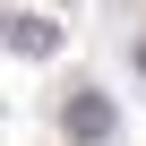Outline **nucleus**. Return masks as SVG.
Segmentation results:
<instances>
[{"label":"nucleus","instance_id":"2","mask_svg":"<svg viewBox=\"0 0 146 146\" xmlns=\"http://www.w3.org/2000/svg\"><path fill=\"white\" fill-rule=\"evenodd\" d=\"M0 52H17V60H52V52H60V26L35 17V9H0Z\"/></svg>","mask_w":146,"mask_h":146},{"label":"nucleus","instance_id":"3","mask_svg":"<svg viewBox=\"0 0 146 146\" xmlns=\"http://www.w3.org/2000/svg\"><path fill=\"white\" fill-rule=\"evenodd\" d=\"M137 69H146V43H137Z\"/></svg>","mask_w":146,"mask_h":146},{"label":"nucleus","instance_id":"1","mask_svg":"<svg viewBox=\"0 0 146 146\" xmlns=\"http://www.w3.org/2000/svg\"><path fill=\"white\" fill-rule=\"evenodd\" d=\"M60 129H69V146H112V137H120V112H112V95H95V86H69Z\"/></svg>","mask_w":146,"mask_h":146}]
</instances>
